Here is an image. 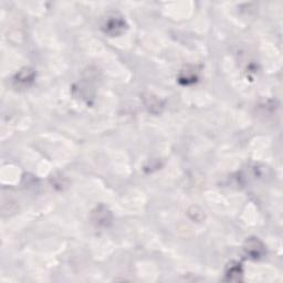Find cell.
<instances>
[{
	"instance_id": "5",
	"label": "cell",
	"mask_w": 283,
	"mask_h": 283,
	"mask_svg": "<svg viewBox=\"0 0 283 283\" xmlns=\"http://www.w3.org/2000/svg\"><path fill=\"white\" fill-rule=\"evenodd\" d=\"M242 275V269L240 263H231L229 264L226 271V276L230 281H239L240 276Z\"/></svg>"
},
{
	"instance_id": "2",
	"label": "cell",
	"mask_w": 283,
	"mask_h": 283,
	"mask_svg": "<svg viewBox=\"0 0 283 283\" xmlns=\"http://www.w3.org/2000/svg\"><path fill=\"white\" fill-rule=\"evenodd\" d=\"M243 252L249 259L259 260L265 254V245L258 238H249L243 244Z\"/></svg>"
},
{
	"instance_id": "1",
	"label": "cell",
	"mask_w": 283,
	"mask_h": 283,
	"mask_svg": "<svg viewBox=\"0 0 283 283\" xmlns=\"http://www.w3.org/2000/svg\"><path fill=\"white\" fill-rule=\"evenodd\" d=\"M125 19L117 13L111 14L106 17L102 24L103 33L110 37H116L124 33L126 29Z\"/></svg>"
},
{
	"instance_id": "3",
	"label": "cell",
	"mask_w": 283,
	"mask_h": 283,
	"mask_svg": "<svg viewBox=\"0 0 283 283\" xmlns=\"http://www.w3.org/2000/svg\"><path fill=\"white\" fill-rule=\"evenodd\" d=\"M112 213L104 205H99L92 211L91 220L99 228H108L112 223Z\"/></svg>"
},
{
	"instance_id": "6",
	"label": "cell",
	"mask_w": 283,
	"mask_h": 283,
	"mask_svg": "<svg viewBox=\"0 0 283 283\" xmlns=\"http://www.w3.org/2000/svg\"><path fill=\"white\" fill-rule=\"evenodd\" d=\"M179 82H181L183 84H189V83H194L197 80V72L194 70H188V69H185L180 72L179 74Z\"/></svg>"
},
{
	"instance_id": "4",
	"label": "cell",
	"mask_w": 283,
	"mask_h": 283,
	"mask_svg": "<svg viewBox=\"0 0 283 283\" xmlns=\"http://www.w3.org/2000/svg\"><path fill=\"white\" fill-rule=\"evenodd\" d=\"M34 80H35V72L29 68L23 69V70H20L19 73H17V76H16V82L19 84L28 85L30 83H33Z\"/></svg>"
}]
</instances>
